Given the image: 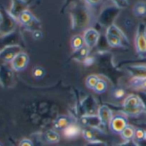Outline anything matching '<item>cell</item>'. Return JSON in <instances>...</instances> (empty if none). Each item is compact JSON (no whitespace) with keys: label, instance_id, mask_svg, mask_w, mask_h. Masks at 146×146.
<instances>
[{"label":"cell","instance_id":"2e32d148","mask_svg":"<svg viewBox=\"0 0 146 146\" xmlns=\"http://www.w3.org/2000/svg\"><path fill=\"white\" fill-rule=\"evenodd\" d=\"M64 135L68 139H72L78 137L81 133V129L79 125H75V123H72L70 125H69L67 128L64 130Z\"/></svg>","mask_w":146,"mask_h":146},{"label":"cell","instance_id":"ac0fdd59","mask_svg":"<svg viewBox=\"0 0 146 146\" xmlns=\"http://www.w3.org/2000/svg\"><path fill=\"white\" fill-rule=\"evenodd\" d=\"M135 130V127H133V125H127L122 130V132L120 133V136L125 141H130L133 139H134Z\"/></svg>","mask_w":146,"mask_h":146},{"label":"cell","instance_id":"f546056e","mask_svg":"<svg viewBox=\"0 0 146 146\" xmlns=\"http://www.w3.org/2000/svg\"><path fill=\"white\" fill-rule=\"evenodd\" d=\"M104 0H82V2L88 7H96L102 3Z\"/></svg>","mask_w":146,"mask_h":146},{"label":"cell","instance_id":"836d02e7","mask_svg":"<svg viewBox=\"0 0 146 146\" xmlns=\"http://www.w3.org/2000/svg\"><path fill=\"white\" fill-rule=\"evenodd\" d=\"M4 22V17H3V15H2V13L1 12H0V27H2V24H3Z\"/></svg>","mask_w":146,"mask_h":146},{"label":"cell","instance_id":"4316f807","mask_svg":"<svg viewBox=\"0 0 146 146\" xmlns=\"http://www.w3.org/2000/svg\"><path fill=\"white\" fill-rule=\"evenodd\" d=\"M32 75L36 79H41L45 75V70L41 67H35L32 70Z\"/></svg>","mask_w":146,"mask_h":146},{"label":"cell","instance_id":"6da1fadb","mask_svg":"<svg viewBox=\"0 0 146 146\" xmlns=\"http://www.w3.org/2000/svg\"><path fill=\"white\" fill-rule=\"evenodd\" d=\"M123 108L125 114L131 117H137L146 112L143 100L139 95L133 94L126 97L123 102Z\"/></svg>","mask_w":146,"mask_h":146},{"label":"cell","instance_id":"7a4b0ae2","mask_svg":"<svg viewBox=\"0 0 146 146\" xmlns=\"http://www.w3.org/2000/svg\"><path fill=\"white\" fill-rule=\"evenodd\" d=\"M135 44L139 57L146 58V25L143 22H140L137 26Z\"/></svg>","mask_w":146,"mask_h":146},{"label":"cell","instance_id":"e0dca14e","mask_svg":"<svg viewBox=\"0 0 146 146\" xmlns=\"http://www.w3.org/2000/svg\"><path fill=\"white\" fill-rule=\"evenodd\" d=\"M44 140L49 143H57L60 141V135L53 130H47L43 134Z\"/></svg>","mask_w":146,"mask_h":146},{"label":"cell","instance_id":"4dcf8cb0","mask_svg":"<svg viewBox=\"0 0 146 146\" xmlns=\"http://www.w3.org/2000/svg\"><path fill=\"white\" fill-rule=\"evenodd\" d=\"M125 95V92L123 89H116L114 92L115 98L117 99H121Z\"/></svg>","mask_w":146,"mask_h":146},{"label":"cell","instance_id":"d4e9b609","mask_svg":"<svg viewBox=\"0 0 146 146\" xmlns=\"http://www.w3.org/2000/svg\"><path fill=\"white\" fill-rule=\"evenodd\" d=\"M131 84L135 88H140L146 90V78H133L131 80Z\"/></svg>","mask_w":146,"mask_h":146},{"label":"cell","instance_id":"8fae6325","mask_svg":"<svg viewBox=\"0 0 146 146\" xmlns=\"http://www.w3.org/2000/svg\"><path fill=\"white\" fill-rule=\"evenodd\" d=\"M81 121L84 125L91 128H99L100 125H102L98 115H87L82 116Z\"/></svg>","mask_w":146,"mask_h":146},{"label":"cell","instance_id":"52a82bcc","mask_svg":"<svg viewBox=\"0 0 146 146\" xmlns=\"http://www.w3.org/2000/svg\"><path fill=\"white\" fill-rule=\"evenodd\" d=\"M13 80V72L5 64H0V84L4 88H9Z\"/></svg>","mask_w":146,"mask_h":146},{"label":"cell","instance_id":"ffe728a7","mask_svg":"<svg viewBox=\"0 0 146 146\" xmlns=\"http://www.w3.org/2000/svg\"><path fill=\"white\" fill-rule=\"evenodd\" d=\"M133 13L136 17H144L146 16V3L143 2H138L133 7Z\"/></svg>","mask_w":146,"mask_h":146},{"label":"cell","instance_id":"5bb4252c","mask_svg":"<svg viewBox=\"0 0 146 146\" xmlns=\"http://www.w3.org/2000/svg\"><path fill=\"white\" fill-rule=\"evenodd\" d=\"M25 1L23 0H12V7H11L9 14L13 17L14 18L17 19V17L21 12L25 9Z\"/></svg>","mask_w":146,"mask_h":146},{"label":"cell","instance_id":"d590c367","mask_svg":"<svg viewBox=\"0 0 146 146\" xmlns=\"http://www.w3.org/2000/svg\"><path fill=\"white\" fill-rule=\"evenodd\" d=\"M145 140H146V130H145Z\"/></svg>","mask_w":146,"mask_h":146},{"label":"cell","instance_id":"d6986e66","mask_svg":"<svg viewBox=\"0 0 146 146\" xmlns=\"http://www.w3.org/2000/svg\"><path fill=\"white\" fill-rule=\"evenodd\" d=\"M106 40L108 42V44L111 47H114V48H121V47H124L123 42L120 40L117 36H114L110 34L106 33Z\"/></svg>","mask_w":146,"mask_h":146},{"label":"cell","instance_id":"5b68a950","mask_svg":"<svg viewBox=\"0 0 146 146\" xmlns=\"http://www.w3.org/2000/svg\"><path fill=\"white\" fill-rule=\"evenodd\" d=\"M29 62V57L26 52H20L15 56L11 62V66L14 70L21 72L25 70L27 67Z\"/></svg>","mask_w":146,"mask_h":146},{"label":"cell","instance_id":"484cf974","mask_svg":"<svg viewBox=\"0 0 146 146\" xmlns=\"http://www.w3.org/2000/svg\"><path fill=\"white\" fill-rule=\"evenodd\" d=\"M134 139L137 142H141L145 140V130L141 127H137L135 130Z\"/></svg>","mask_w":146,"mask_h":146},{"label":"cell","instance_id":"4fadbf2b","mask_svg":"<svg viewBox=\"0 0 146 146\" xmlns=\"http://www.w3.org/2000/svg\"><path fill=\"white\" fill-rule=\"evenodd\" d=\"M106 33L110 34V35H113L114 36L118 37L123 42V44H129V40L127 36H126V35L123 33V31L118 27L116 26L114 24H113V25H111L110 27H108Z\"/></svg>","mask_w":146,"mask_h":146},{"label":"cell","instance_id":"3957f363","mask_svg":"<svg viewBox=\"0 0 146 146\" xmlns=\"http://www.w3.org/2000/svg\"><path fill=\"white\" fill-rule=\"evenodd\" d=\"M128 125V120L127 117L122 115H115L113 116L110 121L109 128L113 133L120 134L122 130Z\"/></svg>","mask_w":146,"mask_h":146},{"label":"cell","instance_id":"7c38bea8","mask_svg":"<svg viewBox=\"0 0 146 146\" xmlns=\"http://www.w3.org/2000/svg\"><path fill=\"white\" fill-rule=\"evenodd\" d=\"M17 20L22 25L27 27L30 26L33 23L34 21L35 20V18L30 11L28 9H25L18 15Z\"/></svg>","mask_w":146,"mask_h":146},{"label":"cell","instance_id":"8992f818","mask_svg":"<svg viewBox=\"0 0 146 146\" xmlns=\"http://www.w3.org/2000/svg\"><path fill=\"white\" fill-rule=\"evenodd\" d=\"M21 52L19 46L9 45L5 47L0 51V60L4 62H12L15 56Z\"/></svg>","mask_w":146,"mask_h":146},{"label":"cell","instance_id":"603a6c76","mask_svg":"<svg viewBox=\"0 0 146 146\" xmlns=\"http://www.w3.org/2000/svg\"><path fill=\"white\" fill-rule=\"evenodd\" d=\"M107 88H108V84H107V82L105 80H103L100 79L98 80V83L96 84L95 87L94 88L93 90L96 93L102 94L104 93L106 91Z\"/></svg>","mask_w":146,"mask_h":146},{"label":"cell","instance_id":"d6a6232c","mask_svg":"<svg viewBox=\"0 0 146 146\" xmlns=\"http://www.w3.org/2000/svg\"><path fill=\"white\" fill-rule=\"evenodd\" d=\"M140 95H141V99L143 100V102H144V105L145 107V109H146V92H140Z\"/></svg>","mask_w":146,"mask_h":146},{"label":"cell","instance_id":"cb8c5ba5","mask_svg":"<svg viewBox=\"0 0 146 146\" xmlns=\"http://www.w3.org/2000/svg\"><path fill=\"white\" fill-rule=\"evenodd\" d=\"M100 80V78H98L97 75H91L87 78L86 81H85V85L88 87L89 89L93 90L94 88L95 87L96 84L98 83V80Z\"/></svg>","mask_w":146,"mask_h":146},{"label":"cell","instance_id":"277c9868","mask_svg":"<svg viewBox=\"0 0 146 146\" xmlns=\"http://www.w3.org/2000/svg\"><path fill=\"white\" fill-rule=\"evenodd\" d=\"M120 9L117 8L115 5L105 8L101 12L100 20L102 24L108 25L110 27L111 25H113L112 22L114 20L115 17H117V15H118Z\"/></svg>","mask_w":146,"mask_h":146},{"label":"cell","instance_id":"9a60e30c","mask_svg":"<svg viewBox=\"0 0 146 146\" xmlns=\"http://www.w3.org/2000/svg\"><path fill=\"white\" fill-rule=\"evenodd\" d=\"M127 71L133 78H146V65H133L127 67Z\"/></svg>","mask_w":146,"mask_h":146},{"label":"cell","instance_id":"30bf717a","mask_svg":"<svg viewBox=\"0 0 146 146\" xmlns=\"http://www.w3.org/2000/svg\"><path fill=\"white\" fill-rule=\"evenodd\" d=\"M72 123H74V122L71 117L67 115H60L53 121V127L55 130H64Z\"/></svg>","mask_w":146,"mask_h":146},{"label":"cell","instance_id":"83f0119b","mask_svg":"<svg viewBox=\"0 0 146 146\" xmlns=\"http://www.w3.org/2000/svg\"><path fill=\"white\" fill-rule=\"evenodd\" d=\"M75 53H76V55L79 58L85 59L88 57V54H89V48L87 46L84 45L82 48H80L79 50L75 52Z\"/></svg>","mask_w":146,"mask_h":146},{"label":"cell","instance_id":"1f68e13d","mask_svg":"<svg viewBox=\"0 0 146 146\" xmlns=\"http://www.w3.org/2000/svg\"><path fill=\"white\" fill-rule=\"evenodd\" d=\"M18 146H34V144L32 140H30L29 139L25 138L19 142Z\"/></svg>","mask_w":146,"mask_h":146},{"label":"cell","instance_id":"e575fe53","mask_svg":"<svg viewBox=\"0 0 146 146\" xmlns=\"http://www.w3.org/2000/svg\"><path fill=\"white\" fill-rule=\"evenodd\" d=\"M0 146H4L3 144H2V143H1V142H0Z\"/></svg>","mask_w":146,"mask_h":146},{"label":"cell","instance_id":"ba28073f","mask_svg":"<svg viewBox=\"0 0 146 146\" xmlns=\"http://www.w3.org/2000/svg\"><path fill=\"white\" fill-rule=\"evenodd\" d=\"M82 37L85 45L90 49L98 44L100 38V33L95 29H88L84 32Z\"/></svg>","mask_w":146,"mask_h":146},{"label":"cell","instance_id":"f1b7e54d","mask_svg":"<svg viewBox=\"0 0 146 146\" xmlns=\"http://www.w3.org/2000/svg\"><path fill=\"white\" fill-rule=\"evenodd\" d=\"M111 1L119 9H125L127 8L129 5L127 0H111Z\"/></svg>","mask_w":146,"mask_h":146},{"label":"cell","instance_id":"44dd1931","mask_svg":"<svg viewBox=\"0 0 146 146\" xmlns=\"http://www.w3.org/2000/svg\"><path fill=\"white\" fill-rule=\"evenodd\" d=\"M70 44H71V47L74 51H78V50H79L80 49L82 48L85 45L83 37L80 36V35H75L71 39Z\"/></svg>","mask_w":146,"mask_h":146},{"label":"cell","instance_id":"7402d4cb","mask_svg":"<svg viewBox=\"0 0 146 146\" xmlns=\"http://www.w3.org/2000/svg\"><path fill=\"white\" fill-rule=\"evenodd\" d=\"M82 135L83 136L84 138L87 140V141L90 142V143H92V142L98 141L97 139L96 135H95V131L91 127H87V128L84 129L82 131Z\"/></svg>","mask_w":146,"mask_h":146},{"label":"cell","instance_id":"9c48e42d","mask_svg":"<svg viewBox=\"0 0 146 146\" xmlns=\"http://www.w3.org/2000/svg\"><path fill=\"white\" fill-rule=\"evenodd\" d=\"M98 117L100 120L101 123L103 126H106L109 125L110 121L113 117L111 110L107 105H101L98 110Z\"/></svg>","mask_w":146,"mask_h":146}]
</instances>
